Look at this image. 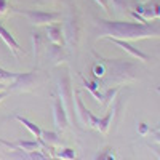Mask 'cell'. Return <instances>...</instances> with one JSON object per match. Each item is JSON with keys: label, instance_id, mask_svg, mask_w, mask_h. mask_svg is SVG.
<instances>
[{"label": "cell", "instance_id": "obj_1", "mask_svg": "<svg viewBox=\"0 0 160 160\" xmlns=\"http://www.w3.org/2000/svg\"><path fill=\"white\" fill-rule=\"evenodd\" d=\"M99 37H112L122 40H139L149 37H160V22H127L98 19Z\"/></svg>", "mask_w": 160, "mask_h": 160}, {"label": "cell", "instance_id": "obj_2", "mask_svg": "<svg viewBox=\"0 0 160 160\" xmlns=\"http://www.w3.org/2000/svg\"><path fill=\"white\" fill-rule=\"evenodd\" d=\"M58 91H59V99L62 101L68 115L74 118L75 115V104H74V91H72V82L69 72H62L58 78Z\"/></svg>", "mask_w": 160, "mask_h": 160}, {"label": "cell", "instance_id": "obj_3", "mask_svg": "<svg viewBox=\"0 0 160 160\" xmlns=\"http://www.w3.org/2000/svg\"><path fill=\"white\" fill-rule=\"evenodd\" d=\"M16 13L24 15L32 24L35 26H47L51 22H58L61 15L56 11H42V10H16Z\"/></svg>", "mask_w": 160, "mask_h": 160}, {"label": "cell", "instance_id": "obj_4", "mask_svg": "<svg viewBox=\"0 0 160 160\" xmlns=\"http://www.w3.org/2000/svg\"><path fill=\"white\" fill-rule=\"evenodd\" d=\"M53 115H55V125L59 131H66L69 127V115L64 104L59 98L53 99Z\"/></svg>", "mask_w": 160, "mask_h": 160}, {"label": "cell", "instance_id": "obj_5", "mask_svg": "<svg viewBox=\"0 0 160 160\" xmlns=\"http://www.w3.org/2000/svg\"><path fill=\"white\" fill-rule=\"evenodd\" d=\"M34 74L35 72H24V74L19 72V75L10 83V91H29V90H32L34 82H35Z\"/></svg>", "mask_w": 160, "mask_h": 160}, {"label": "cell", "instance_id": "obj_6", "mask_svg": "<svg viewBox=\"0 0 160 160\" xmlns=\"http://www.w3.org/2000/svg\"><path fill=\"white\" fill-rule=\"evenodd\" d=\"M106 38H108L109 42H112L114 45H117V47H120L122 50H125L127 53H130L133 58H136V59H139V61H149V55H146V53H142L141 50L135 48L130 42H127V40H122V38H112V37H106Z\"/></svg>", "mask_w": 160, "mask_h": 160}, {"label": "cell", "instance_id": "obj_7", "mask_svg": "<svg viewBox=\"0 0 160 160\" xmlns=\"http://www.w3.org/2000/svg\"><path fill=\"white\" fill-rule=\"evenodd\" d=\"M47 40L50 43H56V45H64V29L61 22H51L47 24Z\"/></svg>", "mask_w": 160, "mask_h": 160}, {"label": "cell", "instance_id": "obj_8", "mask_svg": "<svg viewBox=\"0 0 160 160\" xmlns=\"http://www.w3.org/2000/svg\"><path fill=\"white\" fill-rule=\"evenodd\" d=\"M74 104H75V114L77 117L80 118V122L83 125H90V111L85 108V104L80 98V90H75L74 91Z\"/></svg>", "mask_w": 160, "mask_h": 160}, {"label": "cell", "instance_id": "obj_9", "mask_svg": "<svg viewBox=\"0 0 160 160\" xmlns=\"http://www.w3.org/2000/svg\"><path fill=\"white\" fill-rule=\"evenodd\" d=\"M66 37H68L69 43L77 45L78 43V38H80V22L77 18H71L68 26H66Z\"/></svg>", "mask_w": 160, "mask_h": 160}, {"label": "cell", "instance_id": "obj_10", "mask_svg": "<svg viewBox=\"0 0 160 160\" xmlns=\"http://www.w3.org/2000/svg\"><path fill=\"white\" fill-rule=\"evenodd\" d=\"M0 38H2L3 40V42L11 48V51L13 53H15V55H18V51L21 50L19 48V45H18V42H16V40H15V37H13L11 35V32L5 28V26L2 24V22H0Z\"/></svg>", "mask_w": 160, "mask_h": 160}, {"label": "cell", "instance_id": "obj_11", "mask_svg": "<svg viewBox=\"0 0 160 160\" xmlns=\"http://www.w3.org/2000/svg\"><path fill=\"white\" fill-rule=\"evenodd\" d=\"M40 141H42L43 148H56V146L61 144V138L58 136L56 131H43V130H42ZM43 148H42V149H43Z\"/></svg>", "mask_w": 160, "mask_h": 160}, {"label": "cell", "instance_id": "obj_12", "mask_svg": "<svg viewBox=\"0 0 160 160\" xmlns=\"http://www.w3.org/2000/svg\"><path fill=\"white\" fill-rule=\"evenodd\" d=\"M16 148L21 149L22 152H32V151H42L43 144L40 139H34V141H28V139H19L15 142Z\"/></svg>", "mask_w": 160, "mask_h": 160}, {"label": "cell", "instance_id": "obj_13", "mask_svg": "<svg viewBox=\"0 0 160 160\" xmlns=\"http://www.w3.org/2000/svg\"><path fill=\"white\" fill-rule=\"evenodd\" d=\"M141 16L144 19H155L160 16V3L158 2H149V3H146L142 5V13H141Z\"/></svg>", "mask_w": 160, "mask_h": 160}, {"label": "cell", "instance_id": "obj_14", "mask_svg": "<svg viewBox=\"0 0 160 160\" xmlns=\"http://www.w3.org/2000/svg\"><path fill=\"white\" fill-rule=\"evenodd\" d=\"M50 155L56 157V158H61V160H75V157H77V154L72 148H59V149L51 148Z\"/></svg>", "mask_w": 160, "mask_h": 160}, {"label": "cell", "instance_id": "obj_15", "mask_svg": "<svg viewBox=\"0 0 160 160\" xmlns=\"http://www.w3.org/2000/svg\"><path fill=\"white\" fill-rule=\"evenodd\" d=\"M47 53H48L50 59L53 61V64H59V62H62V59H64V50H62V45L50 43Z\"/></svg>", "mask_w": 160, "mask_h": 160}, {"label": "cell", "instance_id": "obj_16", "mask_svg": "<svg viewBox=\"0 0 160 160\" xmlns=\"http://www.w3.org/2000/svg\"><path fill=\"white\" fill-rule=\"evenodd\" d=\"M32 43H34V56L38 61L40 59V53H42L45 43H47V37H43L40 32H32Z\"/></svg>", "mask_w": 160, "mask_h": 160}, {"label": "cell", "instance_id": "obj_17", "mask_svg": "<svg viewBox=\"0 0 160 160\" xmlns=\"http://www.w3.org/2000/svg\"><path fill=\"white\" fill-rule=\"evenodd\" d=\"M15 118L18 120V122L21 123V125H24L26 128H28L32 135H34V138L35 139H40V136H42V128H40L38 125H35L34 122H31L29 118H26V117H21V115H15Z\"/></svg>", "mask_w": 160, "mask_h": 160}, {"label": "cell", "instance_id": "obj_18", "mask_svg": "<svg viewBox=\"0 0 160 160\" xmlns=\"http://www.w3.org/2000/svg\"><path fill=\"white\" fill-rule=\"evenodd\" d=\"M112 117H114V111L111 109L108 114H106L104 117H99V125H98V128L96 130H99L102 135H106V133L109 131V128H111V120H112Z\"/></svg>", "mask_w": 160, "mask_h": 160}, {"label": "cell", "instance_id": "obj_19", "mask_svg": "<svg viewBox=\"0 0 160 160\" xmlns=\"http://www.w3.org/2000/svg\"><path fill=\"white\" fill-rule=\"evenodd\" d=\"M118 93V87H114V88H108V91L106 93H102V106L104 108H108V106H111L112 104V101H114V98H115V95Z\"/></svg>", "mask_w": 160, "mask_h": 160}, {"label": "cell", "instance_id": "obj_20", "mask_svg": "<svg viewBox=\"0 0 160 160\" xmlns=\"http://www.w3.org/2000/svg\"><path fill=\"white\" fill-rule=\"evenodd\" d=\"M18 75L19 72H10V71H5L3 68H0V82L2 83H11Z\"/></svg>", "mask_w": 160, "mask_h": 160}, {"label": "cell", "instance_id": "obj_21", "mask_svg": "<svg viewBox=\"0 0 160 160\" xmlns=\"http://www.w3.org/2000/svg\"><path fill=\"white\" fill-rule=\"evenodd\" d=\"M91 72H93V77H95L98 82H99V80H102L104 75H106V68L102 66V62H101V64H93ZM98 82H96V83H98Z\"/></svg>", "mask_w": 160, "mask_h": 160}, {"label": "cell", "instance_id": "obj_22", "mask_svg": "<svg viewBox=\"0 0 160 160\" xmlns=\"http://www.w3.org/2000/svg\"><path fill=\"white\" fill-rule=\"evenodd\" d=\"M138 133L141 136H146V135H149V133H151V128L146 123H138Z\"/></svg>", "mask_w": 160, "mask_h": 160}, {"label": "cell", "instance_id": "obj_23", "mask_svg": "<svg viewBox=\"0 0 160 160\" xmlns=\"http://www.w3.org/2000/svg\"><path fill=\"white\" fill-rule=\"evenodd\" d=\"M8 11V0H0V16Z\"/></svg>", "mask_w": 160, "mask_h": 160}, {"label": "cell", "instance_id": "obj_24", "mask_svg": "<svg viewBox=\"0 0 160 160\" xmlns=\"http://www.w3.org/2000/svg\"><path fill=\"white\" fill-rule=\"evenodd\" d=\"M0 146H5V148H10V149H13V151L18 149L15 142H8V141H5V139H2V138H0Z\"/></svg>", "mask_w": 160, "mask_h": 160}, {"label": "cell", "instance_id": "obj_25", "mask_svg": "<svg viewBox=\"0 0 160 160\" xmlns=\"http://www.w3.org/2000/svg\"><path fill=\"white\" fill-rule=\"evenodd\" d=\"M106 160H115L114 149H111V148H108V149H106Z\"/></svg>", "mask_w": 160, "mask_h": 160}, {"label": "cell", "instance_id": "obj_26", "mask_svg": "<svg viewBox=\"0 0 160 160\" xmlns=\"http://www.w3.org/2000/svg\"><path fill=\"white\" fill-rule=\"evenodd\" d=\"M96 2L102 7L104 11H109V0H96Z\"/></svg>", "mask_w": 160, "mask_h": 160}, {"label": "cell", "instance_id": "obj_27", "mask_svg": "<svg viewBox=\"0 0 160 160\" xmlns=\"http://www.w3.org/2000/svg\"><path fill=\"white\" fill-rule=\"evenodd\" d=\"M93 160H106V149H104V151H101V152H98Z\"/></svg>", "mask_w": 160, "mask_h": 160}, {"label": "cell", "instance_id": "obj_28", "mask_svg": "<svg viewBox=\"0 0 160 160\" xmlns=\"http://www.w3.org/2000/svg\"><path fill=\"white\" fill-rule=\"evenodd\" d=\"M8 93H10V91H7V90H2V91H0V102H2V101L8 96Z\"/></svg>", "mask_w": 160, "mask_h": 160}, {"label": "cell", "instance_id": "obj_29", "mask_svg": "<svg viewBox=\"0 0 160 160\" xmlns=\"http://www.w3.org/2000/svg\"><path fill=\"white\" fill-rule=\"evenodd\" d=\"M152 133V135H154V139L160 144V131H151Z\"/></svg>", "mask_w": 160, "mask_h": 160}, {"label": "cell", "instance_id": "obj_30", "mask_svg": "<svg viewBox=\"0 0 160 160\" xmlns=\"http://www.w3.org/2000/svg\"><path fill=\"white\" fill-rule=\"evenodd\" d=\"M51 2H56V0H37V3H51Z\"/></svg>", "mask_w": 160, "mask_h": 160}, {"label": "cell", "instance_id": "obj_31", "mask_svg": "<svg viewBox=\"0 0 160 160\" xmlns=\"http://www.w3.org/2000/svg\"><path fill=\"white\" fill-rule=\"evenodd\" d=\"M151 131H160V125H158L157 128H154V130H151Z\"/></svg>", "mask_w": 160, "mask_h": 160}, {"label": "cell", "instance_id": "obj_32", "mask_svg": "<svg viewBox=\"0 0 160 160\" xmlns=\"http://www.w3.org/2000/svg\"><path fill=\"white\" fill-rule=\"evenodd\" d=\"M157 90H158V91H160V87H157Z\"/></svg>", "mask_w": 160, "mask_h": 160}, {"label": "cell", "instance_id": "obj_33", "mask_svg": "<svg viewBox=\"0 0 160 160\" xmlns=\"http://www.w3.org/2000/svg\"><path fill=\"white\" fill-rule=\"evenodd\" d=\"M158 155H160V151H158ZM158 160H160V157H158Z\"/></svg>", "mask_w": 160, "mask_h": 160}]
</instances>
